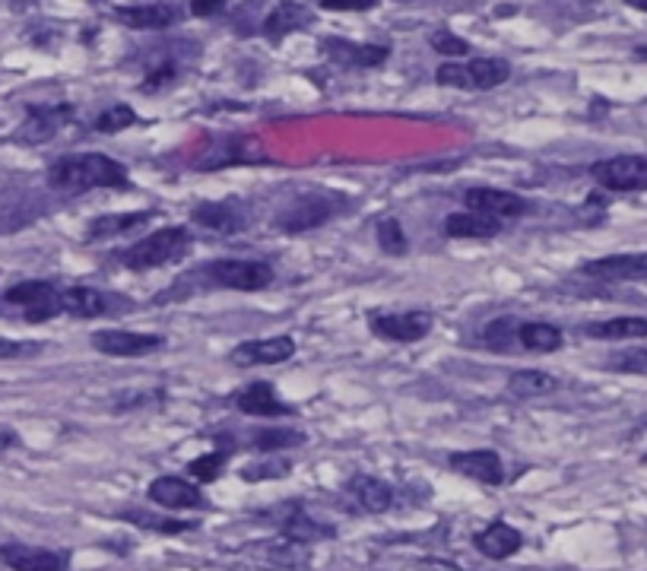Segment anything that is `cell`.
Here are the masks:
<instances>
[{
	"label": "cell",
	"instance_id": "22",
	"mask_svg": "<svg viewBox=\"0 0 647 571\" xmlns=\"http://www.w3.org/2000/svg\"><path fill=\"white\" fill-rule=\"evenodd\" d=\"M42 213H45V207H42L39 194L0 188V235H10V232H20V229L32 226Z\"/></svg>",
	"mask_w": 647,
	"mask_h": 571
},
{
	"label": "cell",
	"instance_id": "12",
	"mask_svg": "<svg viewBox=\"0 0 647 571\" xmlns=\"http://www.w3.org/2000/svg\"><path fill=\"white\" fill-rule=\"evenodd\" d=\"M590 280H606V283H647V251L635 254H609V257H594L581 267Z\"/></svg>",
	"mask_w": 647,
	"mask_h": 571
},
{
	"label": "cell",
	"instance_id": "47",
	"mask_svg": "<svg viewBox=\"0 0 647 571\" xmlns=\"http://www.w3.org/2000/svg\"><path fill=\"white\" fill-rule=\"evenodd\" d=\"M644 464H647V457H644Z\"/></svg>",
	"mask_w": 647,
	"mask_h": 571
},
{
	"label": "cell",
	"instance_id": "5",
	"mask_svg": "<svg viewBox=\"0 0 647 571\" xmlns=\"http://www.w3.org/2000/svg\"><path fill=\"white\" fill-rule=\"evenodd\" d=\"M4 302L23 308V318L29 324H42L64 311V292L48 280H23L4 292Z\"/></svg>",
	"mask_w": 647,
	"mask_h": 571
},
{
	"label": "cell",
	"instance_id": "23",
	"mask_svg": "<svg viewBox=\"0 0 647 571\" xmlns=\"http://www.w3.org/2000/svg\"><path fill=\"white\" fill-rule=\"evenodd\" d=\"M235 162H267V156L261 153L257 140L229 137L226 143L207 146V153L197 159V169L200 172H210V169H223V165H235Z\"/></svg>",
	"mask_w": 647,
	"mask_h": 571
},
{
	"label": "cell",
	"instance_id": "6",
	"mask_svg": "<svg viewBox=\"0 0 647 571\" xmlns=\"http://www.w3.org/2000/svg\"><path fill=\"white\" fill-rule=\"evenodd\" d=\"M203 280L223 289H238V292H261L273 283V267L264 261H235V257H219L210 261L203 270Z\"/></svg>",
	"mask_w": 647,
	"mask_h": 571
},
{
	"label": "cell",
	"instance_id": "24",
	"mask_svg": "<svg viewBox=\"0 0 647 571\" xmlns=\"http://www.w3.org/2000/svg\"><path fill=\"white\" fill-rule=\"evenodd\" d=\"M473 543L486 559L502 562V559H511L514 552L524 546V537H521V530H517V527H511L505 521H492L489 527H483L476 533Z\"/></svg>",
	"mask_w": 647,
	"mask_h": 571
},
{
	"label": "cell",
	"instance_id": "45",
	"mask_svg": "<svg viewBox=\"0 0 647 571\" xmlns=\"http://www.w3.org/2000/svg\"><path fill=\"white\" fill-rule=\"evenodd\" d=\"M635 61H647V45L635 48Z\"/></svg>",
	"mask_w": 647,
	"mask_h": 571
},
{
	"label": "cell",
	"instance_id": "34",
	"mask_svg": "<svg viewBox=\"0 0 647 571\" xmlns=\"http://www.w3.org/2000/svg\"><path fill=\"white\" fill-rule=\"evenodd\" d=\"M292 470V460L283 454H264L261 460H251L242 467V480L245 483H261V480H283Z\"/></svg>",
	"mask_w": 647,
	"mask_h": 571
},
{
	"label": "cell",
	"instance_id": "31",
	"mask_svg": "<svg viewBox=\"0 0 647 571\" xmlns=\"http://www.w3.org/2000/svg\"><path fill=\"white\" fill-rule=\"evenodd\" d=\"M517 343L530 353H556L565 343V334L562 327L556 324H546V321H527L521 324V334H517Z\"/></svg>",
	"mask_w": 647,
	"mask_h": 571
},
{
	"label": "cell",
	"instance_id": "30",
	"mask_svg": "<svg viewBox=\"0 0 647 571\" xmlns=\"http://www.w3.org/2000/svg\"><path fill=\"white\" fill-rule=\"evenodd\" d=\"M251 448L261 451V454H280L289 448H299L308 441V435L302 429H286V426H267V429H257L251 432Z\"/></svg>",
	"mask_w": 647,
	"mask_h": 571
},
{
	"label": "cell",
	"instance_id": "42",
	"mask_svg": "<svg viewBox=\"0 0 647 571\" xmlns=\"http://www.w3.org/2000/svg\"><path fill=\"white\" fill-rule=\"evenodd\" d=\"M45 343H23V340H4L0 337V359H29L39 356Z\"/></svg>",
	"mask_w": 647,
	"mask_h": 571
},
{
	"label": "cell",
	"instance_id": "20",
	"mask_svg": "<svg viewBox=\"0 0 647 571\" xmlns=\"http://www.w3.org/2000/svg\"><path fill=\"white\" fill-rule=\"evenodd\" d=\"M181 7L178 4H121L115 7L118 23L127 29H140V32H159L169 29L181 20Z\"/></svg>",
	"mask_w": 647,
	"mask_h": 571
},
{
	"label": "cell",
	"instance_id": "39",
	"mask_svg": "<svg viewBox=\"0 0 647 571\" xmlns=\"http://www.w3.org/2000/svg\"><path fill=\"white\" fill-rule=\"evenodd\" d=\"M118 518L131 521L143 530H159V533H188L197 527L194 521H169V518H156V514H146V511H121Z\"/></svg>",
	"mask_w": 647,
	"mask_h": 571
},
{
	"label": "cell",
	"instance_id": "3",
	"mask_svg": "<svg viewBox=\"0 0 647 571\" xmlns=\"http://www.w3.org/2000/svg\"><path fill=\"white\" fill-rule=\"evenodd\" d=\"M349 210V200L340 194H302L273 216V229L286 235H299L334 223L340 213Z\"/></svg>",
	"mask_w": 647,
	"mask_h": 571
},
{
	"label": "cell",
	"instance_id": "33",
	"mask_svg": "<svg viewBox=\"0 0 647 571\" xmlns=\"http://www.w3.org/2000/svg\"><path fill=\"white\" fill-rule=\"evenodd\" d=\"M64 311L73 318H99L108 311V299L89 286H70L64 289Z\"/></svg>",
	"mask_w": 647,
	"mask_h": 571
},
{
	"label": "cell",
	"instance_id": "44",
	"mask_svg": "<svg viewBox=\"0 0 647 571\" xmlns=\"http://www.w3.org/2000/svg\"><path fill=\"white\" fill-rule=\"evenodd\" d=\"M191 13L194 16H216V13H226V4H191Z\"/></svg>",
	"mask_w": 647,
	"mask_h": 571
},
{
	"label": "cell",
	"instance_id": "41",
	"mask_svg": "<svg viewBox=\"0 0 647 571\" xmlns=\"http://www.w3.org/2000/svg\"><path fill=\"white\" fill-rule=\"evenodd\" d=\"M432 48L438 54H448V58H464V54H470V42L460 39V35H454V32H448V29L432 32Z\"/></svg>",
	"mask_w": 647,
	"mask_h": 571
},
{
	"label": "cell",
	"instance_id": "35",
	"mask_svg": "<svg viewBox=\"0 0 647 571\" xmlns=\"http://www.w3.org/2000/svg\"><path fill=\"white\" fill-rule=\"evenodd\" d=\"M229 457H232V448H216L210 454H203L197 460H191L188 464V473L197 476L200 483H216L219 476H223L226 464H229Z\"/></svg>",
	"mask_w": 647,
	"mask_h": 571
},
{
	"label": "cell",
	"instance_id": "17",
	"mask_svg": "<svg viewBox=\"0 0 647 571\" xmlns=\"http://www.w3.org/2000/svg\"><path fill=\"white\" fill-rule=\"evenodd\" d=\"M232 407L245 416H261V419H276V416H295V407L276 397L270 381H251L245 388L232 394Z\"/></svg>",
	"mask_w": 647,
	"mask_h": 571
},
{
	"label": "cell",
	"instance_id": "10",
	"mask_svg": "<svg viewBox=\"0 0 647 571\" xmlns=\"http://www.w3.org/2000/svg\"><path fill=\"white\" fill-rule=\"evenodd\" d=\"M276 524H280V537L286 543H295V546H308V543H318V540H334L337 530L330 524H321L314 521L311 514L305 511L302 502H286L273 511Z\"/></svg>",
	"mask_w": 647,
	"mask_h": 571
},
{
	"label": "cell",
	"instance_id": "46",
	"mask_svg": "<svg viewBox=\"0 0 647 571\" xmlns=\"http://www.w3.org/2000/svg\"><path fill=\"white\" fill-rule=\"evenodd\" d=\"M638 7H641V10H647V4H638Z\"/></svg>",
	"mask_w": 647,
	"mask_h": 571
},
{
	"label": "cell",
	"instance_id": "36",
	"mask_svg": "<svg viewBox=\"0 0 647 571\" xmlns=\"http://www.w3.org/2000/svg\"><path fill=\"white\" fill-rule=\"evenodd\" d=\"M137 124V112L131 105H112V108H105V112L92 121V131L96 134H121L127 131V127H134Z\"/></svg>",
	"mask_w": 647,
	"mask_h": 571
},
{
	"label": "cell",
	"instance_id": "14",
	"mask_svg": "<svg viewBox=\"0 0 647 571\" xmlns=\"http://www.w3.org/2000/svg\"><path fill=\"white\" fill-rule=\"evenodd\" d=\"M292 356H295V340L289 334H280V337L238 343L229 353V362L238 368H254V365H280V362H289Z\"/></svg>",
	"mask_w": 647,
	"mask_h": 571
},
{
	"label": "cell",
	"instance_id": "2",
	"mask_svg": "<svg viewBox=\"0 0 647 571\" xmlns=\"http://www.w3.org/2000/svg\"><path fill=\"white\" fill-rule=\"evenodd\" d=\"M188 251H191V232L184 226H165V229H156L153 235L140 238V242H134L131 248H124L118 254V261L127 270L146 273V270L165 267L172 261H181Z\"/></svg>",
	"mask_w": 647,
	"mask_h": 571
},
{
	"label": "cell",
	"instance_id": "11",
	"mask_svg": "<svg viewBox=\"0 0 647 571\" xmlns=\"http://www.w3.org/2000/svg\"><path fill=\"white\" fill-rule=\"evenodd\" d=\"M92 349H99L102 356H115V359H140L150 356L156 349L165 346L162 334H137V330H96L89 337Z\"/></svg>",
	"mask_w": 647,
	"mask_h": 571
},
{
	"label": "cell",
	"instance_id": "38",
	"mask_svg": "<svg viewBox=\"0 0 647 571\" xmlns=\"http://www.w3.org/2000/svg\"><path fill=\"white\" fill-rule=\"evenodd\" d=\"M517 334H521V324H517L514 318H495V321H489L483 327V334H479V337H483V343L489 349L502 353V349H508L517 340Z\"/></svg>",
	"mask_w": 647,
	"mask_h": 571
},
{
	"label": "cell",
	"instance_id": "4",
	"mask_svg": "<svg viewBox=\"0 0 647 571\" xmlns=\"http://www.w3.org/2000/svg\"><path fill=\"white\" fill-rule=\"evenodd\" d=\"M511 77V64L502 58H473L467 64H441L435 73L438 86H454V89H470V92H486L502 86Z\"/></svg>",
	"mask_w": 647,
	"mask_h": 571
},
{
	"label": "cell",
	"instance_id": "27",
	"mask_svg": "<svg viewBox=\"0 0 647 571\" xmlns=\"http://www.w3.org/2000/svg\"><path fill=\"white\" fill-rule=\"evenodd\" d=\"M153 210H137V213H112V216H96L86 229V242H105V238L124 235L137 226H143L146 219H153Z\"/></svg>",
	"mask_w": 647,
	"mask_h": 571
},
{
	"label": "cell",
	"instance_id": "15",
	"mask_svg": "<svg viewBox=\"0 0 647 571\" xmlns=\"http://www.w3.org/2000/svg\"><path fill=\"white\" fill-rule=\"evenodd\" d=\"M464 204L470 213L489 216V219H517L530 210L524 197H517L514 191H502V188H467Z\"/></svg>",
	"mask_w": 647,
	"mask_h": 571
},
{
	"label": "cell",
	"instance_id": "8",
	"mask_svg": "<svg viewBox=\"0 0 647 571\" xmlns=\"http://www.w3.org/2000/svg\"><path fill=\"white\" fill-rule=\"evenodd\" d=\"M73 118V105L61 102V105H29L26 108V121L16 127L13 143L23 146H39L48 143L61 134V127Z\"/></svg>",
	"mask_w": 647,
	"mask_h": 571
},
{
	"label": "cell",
	"instance_id": "21",
	"mask_svg": "<svg viewBox=\"0 0 647 571\" xmlns=\"http://www.w3.org/2000/svg\"><path fill=\"white\" fill-rule=\"evenodd\" d=\"M321 51L330 61H337L340 67H356V70H372L381 67L391 58L387 45H362V42H346V39H324Z\"/></svg>",
	"mask_w": 647,
	"mask_h": 571
},
{
	"label": "cell",
	"instance_id": "26",
	"mask_svg": "<svg viewBox=\"0 0 647 571\" xmlns=\"http://www.w3.org/2000/svg\"><path fill=\"white\" fill-rule=\"evenodd\" d=\"M311 20H314V16H311L308 7H302V4H280L264 20V35H267L270 42H280V39H286L289 32L308 29Z\"/></svg>",
	"mask_w": 647,
	"mask_h": 571
},
{
	"label": "cell",
	"instance_id": "25",
	"mask_svg": "<svg viewBox=\"0 0 647 571\" xmlns=\"http://www.w3.org/2000/svg\"><path fill=\"white\" fill-rule=\"evenodd\" d=\"M346 489L356 495V502L365 508V511H372V514H381L394 505V486L381 480V476H353V480L346 483Z\"/></svg>",
	"mask_w": 647,
	"mask_h": 571
},
{
	"label": "cell",
	"instance_id": "28",
	"mask_svg": "<svg viewBox=\"0 0 647 571\" xmlns=\"http://www.w3.org/2000/svg\"><path fill=\"white\" fill-rule=\"evenodd\" d=\"M584 337L590 340H641L647 337V318H609V321H587Z\"/></svg>",
	"mask_w": 647,
	"mask_h": 571
},
{
	"label": "cell",
	"instance_id": "1",
	"mask_svg": "<svg viewBox=\"0 0 647 571\" xmlns=\"http://www.w3.org/2000/svg\"><path fill=\"white\" fill-rule=\"evenodd\" d=\"M48 184L61 194H86L92 188H127V169L105 153H70L48 165Z\"/></svg>",
	"mask_w": 647,
	"mask_h": 571
},
{
	"label": "cell",
	"instance_id": "16",
	"mask_svg": "<svg viewBox=\"0 0 647 571\" xmlns=\"http://www.w3.org/2000/svg\"><path fill=\"white\" fill-rule=\"evenodd\" d=\"M146 499L153 505L165 508V511H197V508H207V499L197 486H191L188 480L181 476H156L146 489Z\"/></svg>",
	"mask_w": 647,
	"mask_h": 571
},
{
	"label": "cell",
	"instance_id": "13",
	"mask_svg": "<svg viewBox=\"0 0 647 571\" xmlns=\"http://www.w3.org/2000/svg\"><path fill=\"white\" fill-rule=\"evenodd\" d=\"M0 562L13 571H67L70 552L26 546V543H7V546H0Z\"/></svg>",
	"mask_w": 647,
	"mask_h": 571
},
{
	"label": "cell",
	"instance_id": "40",
	"mask_svg": "<svg viewBox=\"0 0 647 571\" xmlns=\"http://www.w3.org/2000/svg\"><path fill=\"white\" fill-rule=\"evenodd\" d=\"M606 368L619 375H647V349H619L606 359Z\"/></svg>",
	"mask_w": 647,
	"mask_h": 571
},
{
	"label": "cell",
	"instance_id": "9",
	"mask_svg": "<svg viewBox=\"0 0 647 571\" xmlns=\"http://www.w3.org/2000/svg\"><path fill=\"white\" fill-rule=\"evenodd\" d=\"M191 223L210 229L216 235H235L245 232L251 223V210L242 204V200L226 197V200H203L191 210Z\"/></svg>",
	"mask_w": 647,
	"mask_h": 571
},
{
	"label": "cell",
	"instance_id": "29",
	"mask_svg": "<svg viewBox=\"0 0 647 571\" xmlns=\"http://www.w3.org/2000/svg\"><path fill=\"white\" fill-rule=\"evenodd\" d=\"M502 232V223L498 219H489V216H479V213H451L445 219V235L448 238H479V242H486V238H495Z\"/></svg>",
	"mask_w": 647,
	"mask_h": 571
},
{
	"label": "cell",
	"instance_id": "37",
	"mask_svg": "<svg viewBox=\"0 0 647 571\" xmlns=\"http://www.w3.org/2000/svg\"><path fill=\"white\" fill-rule=\"evenodd\" d=\"M375 238H378V248H381L384 254H391V257H403L406 251H410V242H406V232H403V226L397 223L394 216L381 219V223L375 226Z\"/></svg>",
	"mask_w": 647,
	"mask_h": 571
},
{
	"label": "cell",
	"instance_id": "32",
	"mask_svg": "<svg viewBox=\"0 0 647 571\" xmlns=\"http://www.w3.org/2000/svg\"><path fill=\"white\" fill-rule=\"evenodd\" d=\"M559 388V381L556 375H549V372H540V368H517V372H511L508 378V391L514 397H543V394H552Z\"/></svg>",
	"mask_w": 647,
	"mask_h": 571
},
{
	"label": "cell",
	"instance_id": "43",
	"mask_svg": "<svg viewBox=\"0 0 647 571\" xmlns=\"http://www.w3.org/2000/svg\"><path fill=\"white\" fill-rule=\"evenodd\" d=\"M165 80H175V67H172V64H165V67H159V70L153 73V77H146L143 89H150V92H153V89H159Z\"/></svg>",
	"mask_w": 647,
	"mask_h": 571
},
{
	"label": "cell",
	"instance_id": "18",
	"mask_svg": "<svg viewBox=\"0 0 647 571\" xmlns=\"http://www.w3.org/2000/svg\"><path fill=\"white\" fill-rule=\"evenodd\" d=\"M451 470H457L460 476L467 480H476L483 486H498L505 480V464H502V454L492 451V448H473V451H457L448 457Z\"/></svg>",
	"mask_w": 647,
	"mask_h": 571
},
{
	"label": "cell",
	"instance_id": "19",
	"mask_svg": "<svg viewBox=\"0 0 647 571\" xmlns=\"http://www.w3.org/2000/svg\"><path fill=\"white\" fill-rule=\"evenodd\" d=\"M432 315L429 311H406V315H375L372 318V334L391 340V343H419L429 337L432 330Z\"/></svg>",
	"mask_w": 647,
	"mask_h": 571
},
{
	"label": "cell",
	"instance_id": "7",
	"mask_svg": "<svg viewBox=\"0 0 647 571\" xmlns=\"http://www.w3.org/2000/svg\"><path fill=\"white\" fill-rule=\"evenodd\" d=\"M590 178H594L603 191H616V194L647 191V159L644 156L600 159L590 165Z\"/></svg>",
	"mask_w": 647,
	"mask_h": 571
}]
</instances>
